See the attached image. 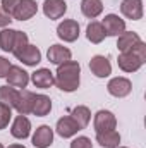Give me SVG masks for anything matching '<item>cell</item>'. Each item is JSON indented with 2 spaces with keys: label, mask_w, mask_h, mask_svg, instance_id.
<instances>
[{
  "label": "cell",
  "mask_w": 146,
  "mask_h": 148,
  "mask_svg": "<svg viewBox=\"0 0 146 148\" xmlns=\"http://www.w3.org/2000/svg\"><path fill=\"white\" fill-rule=\"evenodd\" d=\"M5 79H7L9 86L24 90L28 86V83H29V74L26 73L23 67H19V66H10V69H9L7 76H5Z\"/></svg>",
  "instance_id": "cell-5"
},
{
  "label": "cell",
  "mask_w": 146,
  "mask_h": 148,
  "mask_svg": "<svg viewBox=\"0 0 146 148\" xmlns=\"http://www.w3.org/2000/svg\"><path fill=\"white\" fill-rule=\"evenodd\" d=\"M31 133V121L26 115H17L10 126V134L16 140H26Z\"/></svg>",
  "instance_id": "cell-7"
},
{
  "label": "cell",
  "mask_w": 146,
  "mask_h": 148,
  "mask_svg": "<svg viewBox=\"0 0 146 148\" xmlns=\"http://www.w3.org/2000/svg\"><path fill=\"white\" fill-rule=\"evenodd\" d=\"M52 110V100L46 95H35L31 103V114L36 117H45Z\"/></svg>",
  "instance_id": "cell-18"
},
{
  "label": "cell",
  "mask_w": 146,
  "mask_h": 148,
  "mask_svg": "<svg viewBox=\"0 0 146 148\" xmlns=\"http://www.w3.org/2000/svg\"><path fill=\"white\" fill-rule=\"evenodd\" d=\"M71 117L77 122L79 129H84V127L89 124V121H91V112H89V109H88L86 105H77V107L72 109Z\"/></svg>",
  "instance_id": "cell-24"
},
{
  "label": "cell",
  "mask_w": 146,
  "mask_h": 148,
  "mask_svg": "<svg viewBox=\"0 0 146 148\" xmlns=\"http://www.w3.org/2000/svg\"><path fill=\"white\" fill-rule=\"evenodd\" d=\"M89 69L96 77H108L112 74V64L105 55H95L89 60Z\"/></svg>",
  "instance_id": "cell-9"
},
{
  "label": "cell",
  "mask_w": 146,
  "mask_h": 148,
  "mask_svg": "<svg viewBox=\"0 0 146 148\" xmlns=\"http://www.w3.org/2000/svg\"><path fill=\"white\" fill-rule=\"evenodd\" d=\"M7 148H26L24 145H21V143H14V145H9Z\"/></svg>",
  "instance_id": "cell-34"
},
{
  "label": "cell",
  "mask_w": 146,
  "mask_h": 148,
  "mask_svg": "<svg viewBox=\"0 0 146 148\" xmlns=\"http://www.w3.org/2000/svg\"><path fill=\"white\" fill-rule=\"evenodd\" d=\"M14 38H16V29L3 28V29L0 31V48H2L3 52H12Z\"/></svg>",
  "instance_id": "cell-26"
},
{
  "label": "cell",
  "mask_w": 146,
  "mask_h": 148,
  "mask_svg": "<svg viewBox=\"0 0 146 148\" xmlns=\"http://www.w3.org/2000/svg\"><path fill=\"white\" fill-rule=\"evenodd\" d=\"M81 83V66L76 60H67L57 66L55 73V86L65 93H72L79 88Z\"/></svg>",
  "instance_id": "cell-1"
},
{
  "label": "cell",
  "mask_w": 146,
  "mask_h": 148,
  "mask_svg": "<svg viewBox=\"0 0 146 148\" xmlns=\"http://www.w3.org/2000/svg\"><path fill=\"white\" fill-rule=\"evenodd\" d=\"M19 2H21V0H2V2H0V9H2L5 14H9L10 17H14V12H16Z\"/></svg>",
  "instance_id": "cell-29"
},
{
  "label": "cell",
  "mask_w": 146,
  "mask_h": 148,
  "mask_svg": "<svg viewBox=\"0 0 146 148\" xmlns=\"http://www.w3.org/2000/svg\"><path fill=\"white\" fill-rule=\"evenodd\" d=\"M131 52H132V53H134L139 60H143V64L146 62V43L143 41V40H141V41H139V43H138L132 50H131Z\"/></svg>",
  "instance_id": "cell-31"
},
{
  "label": "cell",
  "mask_w": 146,
  "mask_h": 148,
  "mask_svg": "<svg viewBox=\"0 0 146 148\" xmlns=\"http://www.w3.org/2000/svg\"><path fill=\"white\" fill-rule=\"evenodd\" d=\"M105 36H119L126 31V21L120 19L117 14H107L102 21Z\"/></svg>",
  "instance_id": "cell-3"
},
{
  "label": "cell",
  "mask_w": 146,
  "mask_h": 148,
  "mask_svg": "<svg viewBox=\"0 0 146 148\" xmlns=\"http://www.w3.org/2000/svg\"><path fill=\"white\" fill-rule=\"evenodd\" d=\"M17 90L12 88V86H0V103L2 105H7L10 109H14L16 105V100H17Z\"/></svg>",
  "instance_id": "cell-25"
},
{
  "label": "cell",
  "mask_w": 146,
  "mask_h": 148,
  "mask_svg": "<svg viewBox=\"0 0 146 148\" xmlns=\"http://www.w3.org/2000/svg\"><path fill=\"white\" fill-rule=\"evenodd\" d=\"M71 148H93V143L88 136H77L71 141Z\"/></svg>",
  "instance_id": "cell-30"
},
{
  "label": "cell",
  "mask_w": 146,
  "mask_h": 148,
  "mask_svg": "<svg viewBox=\"0 0 146 148\" xmlns=\"http://www.w3.org/2000/svg\"><path fill=\"white\" fill-rule=\"evenodd\" d=\"M96 143L103 148H117L120 145V134L115 129L96 133Z\"/></svg>",
  "instance_id": "cell-21"
},
{
  "label": "cell",
  "mask_w": 146,
  "mask_h": 148,
  "mask_svg": "<svg viewBox=\"0 0 146 148\" xmlns=\"http://www.w3.org/2000/svg\"><path fill=\"white\" fill-rule=\"evenodd\" d=\"M107 90L112 97L115 98H124L127 97L131 91H132V83L127 79V77H122V76H117V77H112L107 84Z\"/></svg>",
  "instance_id": "cell-2"
},
{
  "label": "cell",
  "mask_w": 146,
  "mask_h": 148,
  "mask_svg": "<svg viewBox=\"0 0 146 148\" xmlns=\"http://www.w3.org/2000/svg\"><path fill=\"white\" fill-rule=\"evenodd\" d=\"M46 57H48V60H50L52 64L60 66V64H64V62L71 60L72 53H71V50H69L67 47H64V45H59V43H57V45H52V47L48 48Z\"/></svg>",
  "instance_id": "cell-13"
},
{
  "label": "cell",
  "mask_w": 146,
  "mask_h": 148,
  "mask_svg": "<svg viewBox=\"0 0 146 148\" xmlns=\"http://www.w3.org/2000/svg\"><path fill=\"white\" fill-rule=\"evenodd\" d=\"M10 117H12V109L7 107V105H2L0 103V131L5 129L10 122Z\"/></svg>",
  "instance_id": "cell-28"
},
{
  "label": "cell",
  "mask_w": 146,
  "mask_h": 148,
  "mask_svg": "<svg viewBox=\"0 0 146 148\" xmlns=\"http://www.w3.org/2000/svg\"><path fill=\"white\" fill-rule=\"evenodd\" d=\"M120 12L131 21L143 19V0H122Z\"/></svg>",
  "instance_id": "cell-8"
},
{
  "label": "cell",
  "mask_w": 146,
  "mask_h": 148,
  "mask_svg": "<svg viewBox=\"0 0 146 148\" xmlns=\"http://www.w3.org/2000/svg\"><path fill=\"white\" fill-rule=\"evenodd\" d=\"M67 12V3L64 0H45L43 2V14L48 19H60Z\"/></svg>",
  "instance_id": "cell-12"
},
{
  "label": "cell",
  "mask_w": 146,
  "mask_h": 148,
  "mask_svg": "<svg viewBox=\"0 0 146 148\" xmlns=\"http://www.w3.org/2000/svg\"><path fill=\"white\" fill-rule=\"evenodd\" d=\"M31 81H33V84L36 88L46 90V88H50V86L55 84V76H53V73L50 69L41 67V69H36L35 73L31 74Z\"/></svg>",
  "instance_id": "cell-16"
},
{
  "label": "cell",
  "mask_w": 146,
  "mask_h": 148,
  "mask_svg": "<svg viewBox=\"0 0 146 148\" xmlns=\"http://www.w3.org/2000/svg\"><path fill=\"white\" fill-rule=\"evenodd\" d=\"M38 12V3L35 0H21L16 12H14V19L17 21H28L31 17H35Z\"/></svg>",
  "instance_id": "cell-15"
},
{
  "label": "cell",
  "mask_w": 146,
  "mask_h": 148,
  "mask_svg": "<svg viewBox=\"0 0 146 148\" xmlns=\"http://www.w3.org/2000/svg\"><path fill=\"white\" fill-rule=\"evenodd\" d=\"M9 69H10V62L5 57H0V77H5Z\"/></svg>",
  "instance_id": "cell-32"
},
{
  "label": "cell",
  "mask_w": 146,
  "mask_h": 148,
  "mask_svg": "<svg viewBox=\"0 0 146 148\" xmlns=\"http://www.w3.org/2000/svg\"><path fill=\"white\" fill-rule=\"evenodd\" d=\"M55 131H57V134L62 136V138H72V136L77 134V131H81V129H79L77 122L74 121L71 115H65V117H60V119L57 121Z\"/></svg>",
  "instance_id": "cell-10"
},
{
  "label": "cell",
  "mask_w": 146,
  "mask_h": 148,
  "mask_svg": "<svg viewBox=\"0 0 146 148\" xmlns=\"http://www.w3.org/2000/svg\"><path fill=\"white\" fill-rule=\"evenodd\" d=\"M95 131L102 133V131H110L117 127V119L110 110H98L95 114V121H93Z\"/></svg>",
  "instance_id": "cell-6"
},
{
  "label": "cell",
  "mask_w": 146,
  "mask_h": 148,
  "mask_svg": "<svg viewBox=\"0 0 146 148\" xmlns=\"http://www.w3.org/2000/svg\"><path fill=\"white\" fill-rule=\"evenodd\" d=\"M117 64L124 73H136V71L141 69L143 60H139L132 52H120V55L117 59Z\"/></svg>",
  "instance_id": "cell-11"
},
{
  "label": "cell",
  "mask_w": 146,
  "mask_h": 148,
  "mask_svg": "<svg viewBox=\"0 0 146 148\" xmlns=\"http://www.w3.org/2000/svg\"><path fill=\"white\" fill-rule=\"evenodd\" d=\"M86 38H88L91 43H95V45L102 43V41L105 40V31H103L102 23L91 21V23L88 24V28H86Z\"/></svg>",
  "instance_id": "cell-23"
},
{
  "label": "cell",
  "mask_w": 146,
  "mask_h": 148,
  "mask_svg": "<svg viewBox=\"0 0 146 148\" xmlns=\"http://www.w3.org/2000/svg\"><path fill=\"white\" fill-rule=\"evenodd\" d=\"M28 45H29V41H28V35H26V33H23V31H16L14 47H12V53H14V57H16L19 52H23Z\"/></svg>",
  "instance_id": "cell-27"
},
{
  "label": "cell",
  "mask_w": 146,
  "mask_h": 148,
  "mask_svg": "<svg viewBox=\"0 0 146 148\" xmlns=\"http://www.w3.org/2000/svg\"><path fill=\"white\" fill-rule=\"evenodd\" d=\"M16 59L17 60H21L24 66H36L41 62V52H40V48L35 47V45H28L23 52H19L17 55H16Z\"/></svg>",
  "instance_id": "cell-17"
},
{
  "label": "cell",
  "mask_w": 146,
  "mask_h": 148,
  "mask_svg": "<svg viewBox=\"0 0 146 148\" xmlns=\"http://www.w3.org/2000/svg\"><path fill=\"white\" fill-rule=\"evenodd\" d=\"M139 41H141V38H139L138 33H134V31H124L122 35L117 36V48L120 52H131Z\"/></svg>",
  "instance_id": "cell-20"
},
{
  "label": "cell",
  "mask_w": 146,
  "mask_h": 148,
  "mask_svg": "<svg viewBox=\"0 0 146 148\" xmlns=\"http://www.w3.org/2000/svg\"><path fill=\"white\" fill-rule=\"evenodd\" d=\"M52 143H53V129L46 124L36 127L33 134V145L36 148H48Z\"/></svg>",
  "instance_id": "cell-14"
},
{
  "label": "cell",
  "mask_w": 146,
  "mask_h": 148,
  "mask_svg": "<svg viewBox=\"0 0 146 148\" xmlns=\"http://www.w3.org/2000/svg\"><path fill=\"white\" fill-rule=\"evenodd\" d=\"M10 23H12V17H10L9 14H5V12L0 9V28H7Z\"/></svg>",
  "instance_id": "cell-33"
},
{
  "label": "cell",
  "mask_w": 146,
  "mask_h": 148,
  "mask_svg": "<svg viewBox=\"0 0 146 148\" xmlns=\"http://www.w3.org/2000/svg\"><path fill=\"white\" fill-rule=\"evenodd\" d=\"M0 148H5V147H3V145H2V143H0Z\"/></svg>",
  "instance_id": "cell-35"
},
{
  "label": "cell",
  "mask_w": 146,
  "mask_h": 148,
  "mask_svg": "<svg viewBox=\"0 0 146 148\" xmlns=\"http://www.w3.org/2000/svg\"><path fill=\"white\" fill-rule=\"evenodd\" d=\"M81 12L88 19H95L103 12V2L102 0H81Z\"/></svg>",
  "instance_id": "cell-22"
},
{
  "label": "cell",
  "mask_w": 146,
  "mask_h": 148,
  "mask_svg": "<svg viewBox=\"0 0 146 148\" xmlns=\"http://www.w3.org/2000/svg\"><path fill=\"white\" fill-rule=\"evenodd\" d=\"M117 148H127V147H117Z\"/></svg>",
  "instance_id": "cell-36"
},
{
  "label": "cell",
  "mask_w": 146,
  "mask_h": 148,
  "mask_svg": "<svg viewBox=\"0 0 146 148\" xmlns=\"http://www.w3.org/2000/svg\"><path fill=\"white\" fill-rule=\"evenodd\" d=\"M33 98H35V93H33V91L21 90V91L17 93V100H16L14 109L19 112V115H28V114H31V103H33Z\"/></svg>",
  "instance_id": "cell-19"
},
{
  "label": "cell",
  "mask_w": 146,
  "mask_h": 148,
  "mask_svg": "<svg viewBox=\"0 0 146 148\" xmlns=\"http://www.w3.org/2000/svg\"><path fill=\"white\" fill-rule=\"evenodd\" d=\"M57 36L67 43H72L79 38V24L74 19H64L57 26Z\"/></svg>",
  "instance_id": "cell-4"
}]
</instances>
